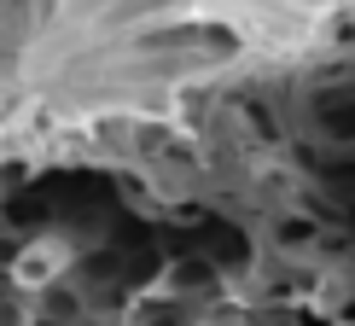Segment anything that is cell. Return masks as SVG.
I'll use <instances>...</instances> for the list:
<instances>
[{"mask_svg": "<svg viewBox=\"0 0 355 326\" xmlns=\"http://www.w3.org/2000/svg\"><path fill=\"white\" fill-rule=\"evenodd\" d=\"M64 268H70V245L53 239V233H41V239H24L18 250H12L6 286L18 291V298H47L58 280H64Z\"/></svg>", "mask_w": 355, "mask_h": 326, "instance_id": "cell-1", "label": "cell"}, {"mask_svg": "<svg viewBox=\"0 0 355 326\" xmlns=\"http://www.w3.org/2000/svg\"><path fill=\"white\" fill-rule=\"evenodd\" d=\"M315 245H320V221L315 216H303V210L274 216V250L286 262H309V257H315Z\"/></svg>", "mask_w": 355, "mask_h": 326, "instance_id": "cell-2", "label": "cell"}, {"mask_svg": "<svg viewBox=\"0 0 355 326\" xmlns=\"http://www.w3.org/2000/svg\"><path fill=\"white\" fill-rule=\"evenodd\" d=\"M216 268L210 262H198V257H187V262H175V268L164 274V291H198V286H210Z\"/></svg>", "mask_w": 355, "mask_h": 326, "instance_id": "cell-3", "label": "cell"}, {"mask_svg": "<svg viewBox=\"0 0 355 326\" xmlns=\"http://www.w3.org/2000/svg\"><path fill=\"white\" fill-rule=\"evenodd\" d=\"M245 117H250V135H257V140H268V146H279V117H274L268 105H250Z\"/></svg>", "mask_w": 355, "mask_h": 326, "instance_id": "cell-4", "label": "cell"}, {"mask_svg": "<svg viewBox=\"0 0 355 326\" xmlns=\"http://www.w3.org/2000/svg\"><path fill=\"white\" fill-rule=\"evenodd\" d=\"M29 315H35V309H24L18 291H0V326H29Z\"/></svg>", "mask_w": 355, "mask_h": 326, "instance_id": "cell-5", "label": "cell"}, {"mask_svg": "<svg viewBox=\"0 0 355 326\" xmlns=\"http://www.w3.org/2000/svg\"><path fill=\"white\" fill-rule=\"evenodd\" d=\"M29 326H64V320H58V315H41V309H35V315H29Z\"/></svg>", "mask_w": 355, "mask_h": 326, "instance_id": "cell-6", "label": "cell"}, {"mask_svg": "<svg viewBox=\"0 0 355 326\" xmlns=\"http://www.w3.org/2000/svg\"><path fill=\"white\" fill-rule=\"evenodd\" d=\"M303 6H327V0H303Z\"/></svg>", "mask_w": 355, "mask_h": 326, "instance_id": "cell-7", "label": "cell"}, {"mask_svg": "<svg viewBox=\"0 0 355 326\" xmlns=\"http://www.w3.org/2000/svg\"><path fill=\"white\" fill-rule=\"evenodd\" d=\"M332 326H344V320H332Z\"/></svg>", "mask_w": 355, "mask_h": 326, "instance_id": "cell-8", "label": "cell"}]
</instances>
